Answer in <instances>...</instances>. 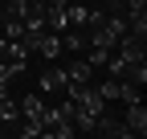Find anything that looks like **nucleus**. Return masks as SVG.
Returning <instances> with one entry per match:
<instances>
[{
    "label": "nucleus",
    "mask_w": 147,
    "mask_h": 139,
    "mask_svg": "<svg viewBox=\"0 0 147 139\" xmlns=\"http://www.w3.org/2000/svg\"><path fill=\"white\" fill-rule=\"evenodd\" d=\"M90 82H94V65L74 53V61H65V90H78V86H90Z\"/></svg>",
    "instance_id": "nucleus-1"
},
{
    "label": "nucleus",
    "mask_w": 147,
    "mask_h": 139,
    "mask_svg": "<svg viewBox=\"0 0 147 139\" xmlns=\"http://www.w3.org/2000/svg\"><path fill=\"white\" fill-rule=\"evenodd\" d=\"M123 123H127V135H147V111H143V102L139 98H131L127 102V111H123Z\"/></svg>",
    "instance_id": "nucleus-2"
},
{
    "label": "nucleus",
    "mask_w": 147,
    "mask_h": 139,
    "mask_svg": "<svg viewBox=\"0 0 147 139\" xmlns=\"http://www.w3.org/2000/svg\"><path fill=\"white\" fill-rule=\"evenodd\" d=\"M33 53H41L45 61H57V57L65 53V49H61V33H53V29H45V33H41V41L33 45Z\"/></svg>",
    "instance_id": "nucleus-3"
},
{
    "label": "nucleus",
    "mask_w": 147,
    "mask_h": 139,
    "mask_svg": "<svg viewBox=\"0 0 147 139\" xmlns=\"http://www.w3.org/2000/svg\"><path fill=\"white\" fill-rule=\"evenodd\" d=\"M37 90H41V94H57V90H65V65H61V61H53L45 74H41Z\"/></svg>",
    "instance_id": "nucleus-4"
},
{
    "label": "nucleus",
    "mask_w": 147,
    "mask_h": 139,
    "mask_svg": "<svg viewBox=\"0 0 147 139\" xmlns=\"http://www.w3.org/2000/svg\"><path fill=\"white\" fill-rule=\"evenodd\" d=\"M21 115L29 119V123H41V115H45V98H41V90L21 98Z\"/></svg>",
    "instance_id": "nucleus-5"
}]
</instances>
